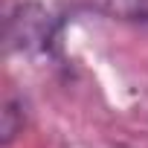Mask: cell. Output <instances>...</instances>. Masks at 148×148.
<instances>
[{
  "label": "cell",
  "mask_w": 148,
  "mask_h": 148,
  "mask_svg": "<svg viewBox=\"0 0 148 148\" xmlns=\"http://www.w3.org/2000/svg\"><path fill=\"white\" fill-rule=\"evenodd\" d=\"M21 128H23V110L15 99H9L6 110H3V142H12Z\"/></svg>",
  "instance_id": "3957f363"
},
{
  "label": "cell",
  "mask_w": 148,
  "mask_h": 148,
  "mask_svg": "<svg viewBox=\"0 0 148 148\" xmlns=\"http://www.w3.org/2000/svg\"><path fill=\"white\" fill-rule=\"evenodd\" d=\"M105 9L119 21H148V0H105Z\"/></svg>",
  "instance_id": "7a4b0ae2"
},
{
  "label": "cell",
  "mask_w": 148,
  "mask_h": 148,
  "mask_svg": "<svg viewBox=\"0 0 148 148\" xmlns=\"http://www.w3.org/2000/svg\"><path fill=\"white\" fill-rule=\"evenodd\" d=\"M55 18L38 3L18 6L6 21V41L12 49L21 52H49L55 44Z\"/></svg>",
  "instance_id": "6da1fadb"
}]
</instances>
